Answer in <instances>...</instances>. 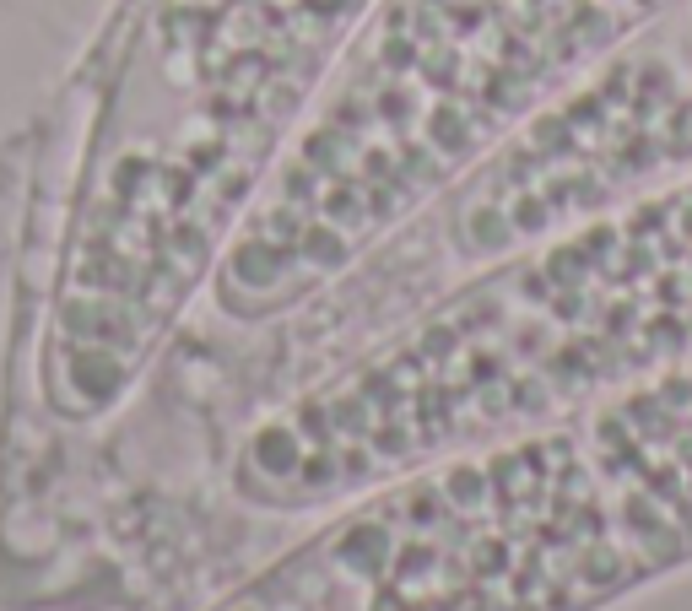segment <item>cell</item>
I'll use <instances>...</instances> for the list:
<instances>
[{
    "mask_svg": "<svg viewBox=\"0 0 692 611\" xmlns=\"http://www.w3.org/2000/svg\"><path fill=\"white\" fill-rule=\"evenodd\" d=\"M644 584L579 422L406 471L217 611H595Z\"/></svg>",
    "mask_w": 692,
    "mask_h": 611,
    "instance_id": "obj_3",
    "label": "cell"
},
{
    "mask_svg": "<svg viewBox=\"0 0 692 611\" xmlns=\"http://www.w3.org/2000/svg\"><path fill=\"white\" fill-rule=\"evenodd\" d=\"M687 168L692 0H676L422 211V255L471 276Z\"/></svg>",
    "mask_w": 692,
    "mask_h": 611,
    "instance_id": "obj_4",
    "label": "cell"
},
{
    "mask_svg": "<svg viewBox=\"0 0 692 611\" xmlns=\"http://www.w3.org/2000/svg\"><path fill=\"white\" fill-rule=\"evenodd\" d=\"M676 0H374L222 249L244 309L319 298Z\"/></svg>",
    "mask_w": 692,
    "mask_h": 611,
    "instance_id": "obj_2",
    "label": "cell"
},
{
    "mask_svg": "<svg viewBox=\"0 0 692 611\" xmlns=\"http://www.w3.org/2000/svg\"><path fill=\"white\" fill-rule=\"evenodd\" d=\"M374 0H136L44 309V395L125 401Z\"/></svg>",
    "mask_w": 692,
    "mask_h": 611,
    "instance_id": "obj_1",
    "label": "cell"
}]
</instances>
